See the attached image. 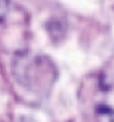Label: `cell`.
<instances>
[{
    "instance_id": "cell-1",
    "label": "cell",
    "mask_w": 114,
    "mask_h": 122,
    "mask_svg": "<svg viewBox=\"0 0 114 122\" xmlns=\"http://www.w3.org/2000/svg\"><path fill=\"white\" fill-rule=\"evenodd\" d=\"M94 114L98 122H114V66L99 76L94 94Z\"/></svg>"
},
{
    "instance_id": "cell-2",
    "label": "cell",
    "mask_w": 114,
    "mask_h": 122,
    "mask_svg": "<svg viewBox=\"0 0 114 122\" xmlns=\"http://www.w3.org/2000/svg\"><path fill=\"white\" fill-rule=\"evenodd\" d=\"M8 0H0V21L4 20L8 12Z\"/></svg>"
}]
</instances>
